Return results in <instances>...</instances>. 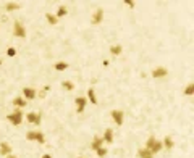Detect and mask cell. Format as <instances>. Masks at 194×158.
<instances>
[{
  "instance_id": "cell-1",
  "label": "cell",
  "mask_w": 194,
  "mask_h": 158,
  "mask_svg": "<svg viewBox=\"0 0 194 158\" xmlns=\"http://www.w3.org/2000/svg\"><path fill=\"white\" fill-rule=\"evenodd\" d=\"M26 139L28 140H36V142H39V144H45V137H44V134L42 132H39V131H29V132H26Z\"/></svg>"
},
{
  "instance_id": "cell-2",
  "label": "cell",
  "mask_w": 194,
  "mask_h": 158,
  "mask_svg": "<svg viewBox=\"0 0 194 158\" xmlns=\"http://www.w3.org/2000/svg\"><path fill=\"white\" fill-rule=\"evenodd\" d=\"M7 120H8L13 126H19V124H21V121H23V113L19 111V110H16V111H13L11 114H8Z\"/></svg>"
},
{
  "instance_id": "cell-3",
  "label": "cell",
  "mask_w": 194,
  "mask_h": 158,
  "mask_svg": "<svg viewBox=\"0 0 194 158\" xmlns=\"http://www.w3.org/2000/svg\"><path fill=\"white\" fill-rule=\"evenodd\" d=\"M13 32H15V35H16V37H26L25 26H23L19 21H15V24H13Z\"/></svg>"
},
{
  "instance_id": "cell-4",
  "label": "cell",
  "mask_w": 194,
  "mask_h": 158,
  "mask_svg": "<svg viewBox=\"0 0 194 158\" xmlns=\"http://www.w3.org/2000/svg\"><path fill=\"white\" fill-rule=\"evenodd\" d=\"M28 121H29V123H34V124H41V120H42V113H28Z\"/></svg>"
},
{
  "instance_id": "cell-5",
  "label": "cell",
  "mask_w": 194,
  "mask_h": 158,
  "mask_svg": "<svg viewBox=\"0 0 194 158\" xmlns=\"http://www.w3.org/2000/svg\"><path fill=\"white\" fill-rule=\"evenodd\" d=\"M102 18H104V10L97 8L96 11H94V15H92V24H99V23L102 21Z\"/></svg>"
},
{
  "instance_id": "cell-6",
  "label": "cell",
  "mask_w": 194,
  "mask_h": 158,
  "mask_svg": "<svg viewBox=\"0 0 194 158\" xmlns=\"http://www.w3.org/2000/svg\"><path fill=\"white\" fill-rule=\"evenodd\" d=\"M112 118L115 120V123H117L118 126L123 124V111H120V110H113V111H112Z\"/></svg>"
},
{
  "instance_id": "cell-7",
  "label": "cell",
  "mask_w": 194,
  "mask_h": 158,
  "mask_svg": "<svg viewBox=\"0 0 194 158\" xmlns=\"http://www.w3.org/2000/svg\"><path fill=\"white\" fill-rule=\"evenodd\" d=\"M76 111L78 113H83L84 111V106H86V98L84 97H76Z\"/></svg>"
},
{
  "instance_id": "cell-8",
  "label": "cell",
  "mask_w": 194,
  "mask_h": 158,
  "mask_svg": "<svg viewBox=\"0 0 194 158\" xmlns=\"http://www.w3.org/2000/svg\"><path fill=\"white\" fill-rule=\"evenodd\" d=\"M0 153H2L3 157L10 155L11 153V145L7 144V142H2V144H0Z\"/></svg>"
},
{
  "instance_id": "cell-9",
  "label": "cell",
  "mask_w": 194,
  "mask_h": 158,
  "mask_svg": "<svg viewBox=\"0 0 194 158\" xmlns=\"http://www.w3.org/2000/svg\"><path fill=\"white\" fill-rule=\"evenodd\" d=\"M167 68H162V66H159V68H155L152 71V76L154 78H164V76H167Z\"/></svg>"
},
{
  "instance_id": "cell-10",
  "label": "cell",
  "mask_w": 194,
  "mask_h": 158,
  "mask_svg": "<svg viewBox=\"0 0 194 158\" xmlns=\"http://www.w3.org/2000/svg\"><path fill=\"white\" fill-rule=\"evenodd\" d=\"M138 155H139V158H154L150 150H147V148H139L138 150Z\"/></svg>"
},
{
  "instance_id": "cell-11",
  "label": "cell",
  "mask_w": 194,
  "mask_h": 158,
  "mask_svg": "<svg viewBox=\"0 0 194 158\" xmlns=\"http://www.w3.org/2000/svg\"><path fill=\"white\" fill-rule=\"evenodd\" d=\"M23 94H25L26 98H31V100L36 98V90L31 89V87H25V89H23Z\"/></svg>"
},
{
  "instance_id": "cell-12",
  "label": "cell",
  "mask_w": 194,
  "mask_h": 158,
  "mask_svg": "<svg viewBox=\"0 0 194 158\" xmlns=\"http://www.w3.org/2000/svg\"><path fill=\"white\" fill-rule=\"evenodd\" d=\"M164 148V144H162V142H159V140H155L154 142V145H152V148H150V153H157V152H160V150Z\"/></svg>"
},
{
  "instance_id": "cell-13",
  "label": "cell",
  "mask_w": 194,
  "mask_h": 158,
  "mask_svg": "<svg viewBox=\"0 0 194 158\" xmlns=\"http://www.w3.org/2000/svg\"><path fill=\"white\" fill-rule=\"evenodd\" d=\"M102 140H105V142H112L113 140V131L112 129H105V132H104V139Z\"/></svg>"
},
{
  "instance_id": "cell-14",
  "label": "cell",
  "mask_w": 194,
  "mask_h": 158,
  "mask_svg": "<svg viewBox=\"0 0 194 158\" xmlns=\"http://www.w3.org/2000/svg\"><path fill=\"white\" fill-rule=\"evenodd\" d=\"M102 144H104V140H102L100 137H94V140H92V150L100 148V147H102Z\"/></svg>"
},
{
  "instance_id": "cell-15",
  "label": "cell",
  "mask_w": 194,
  "mask_h": 158,
  "mask_svg": "<svg viewBox=\"0 0 194 158\" xmlns=\"http://www.w3.org/2000/svg\"><path fill=\"white\" fill-rule=\"evenodd\" d=\"M121 50H123V47H121V45H112V47H110V53L115 55V57H117V55H120Z\"/></svg>"
},
{
  "instance_id": "cell-16",
  "label": "cell",
  "mask_w": 194,
  "mask_h": 158,
  "mask_svg": "<svg viewBox=\"0 0 194 158\" xmlns=\"http://www.w3.org/2000/svg\"><path fill=\"white\" fill-rule=\"evenodd\" d=\"M13 105H15V106H19V108H23V106H26V100H25V98L16 97V98H13Z\"/></svg>"
},
{
  "instance_id": "cell-17",
  "label": "cell",
  "mask_w": 194,
  "mask_h": 158,
  "mask_svg": "<svg viewBox=\"0 0 194 158\" xmlns=\"http://www.w3.org/2000/svg\"><path fill=\"white\" fill-rule=\"evenodd\" d=\"M68 13V8H66V7H60V8H58V11H57V15H55V18H62V16H65V15Z\"/></svg>"
},
{
  "instance_id": "cell-18",
  "label": "cell",
  "mask_w": 194,
  "mask_h": 158,
  "mask_svg": "<svg viewBox=\"0 0 194 158\" xmlns=\"http://www.w3.org/2000/svg\"><path fill=\"white\" fill-rule=\"evenodd\" d=\"M5 8H7V11H13V10L21 8V5H19V3H7Z\"/></svg>"
},
{
  "instance_id": "cell-19",
  "label": "cell",
  "mask_w": 194,
  "mask_h": 158,
  "mask_svg": "<svg viewBox=\"0 0 194 158\" xmlns=\"http://www.w3.org/2000/svg\"><path fill=\"white\" fill-rule=\"evenodd\" d=\"M45 18H47V21H49L50 24H57L58 23V19L55 18V15H52V13H45Z\"/></svg>"
},
{
  "instance_id": "cell-20",
  "label": "cell",
  "mask_w": 194,
  "mask_h": 158,
  "mask_svg": "<svg viewBox=\"0 0 194 158\" xmlns=\"http://www.w3.org/2000/svg\"><path fill=\"white\" fill-rule=\"evenodd\" d=\"M164 147L170 150V148H173V140H172V137H165V140H164Z\"/></svg>"
},
{
  "instance_id": "cell-21",
  "label": "cell",
  "mask_w": 194,
  "mask_h": 158,
  "mask_svg": "<svg viewBox=\"0 0 194 158\" xmlns=\"http://www.w3.org/2000/svg\"><path fill=\"white\" fill-rule=\"evenodd\" d=\"M66 68H68V63H63V61L55 63V69H57V71H63V69H66Z\"/></svg>"
},
{
  "instance_id": "cell-22",
  "label": "cell",
  "mask_w": 194,
  "mask_h": 158,
  "mask_svg": "<svg viewBox=\"0 0 194 158\" xmlns=\"http://www.w3.org/2000/svg\"><path fill=\"white\" fill-rule=\"evenodd\" d=\"M62 86H63V89H66V90H73L74 89V84L71 81H63Z\"/></svg>"
},
{
  "instance_id": "cell-23",
  "label": "cell",
  "mask_w": 194,
  "mask_h": 158,
  "mask_svg": "<svg viewBox=\"0 0 194 158\" xmlns=\"http://www.w3.org/2000/svg\"><path fill=\"white\" fill-rule=\"evenodd\" d=\"M194 94V84H188L184 89V95H193Z\"/></svg>"
},
{
  "instance_id": "cell-24",
  "label": "cell",
  "mask_w": 194,
  "mask_h": 158,
  "mask_svg": "<svg viewBox=\"0 0 194 158\" xmlns=\"http://www.w3.org/2000/svg\"><path fill=\"white\" fill-rule=\"evenodd\" d=\"M88 95H89V100L92 102V103H97V98H96V94H94V89H89Z\"/></svg>"
},
{
  "instance_id": "cell-25",
  "label": "cell",
  "mask_w": 194,
  "mask_h": 158,
  "mask_svg": "<svg viewBox=\"0 0 194 158\" xmlns=\"http://www.w3.org/2000/svg\"><path fill=\"white\" fill-rule=\"evenodd\" d=\"M154 142H155V137H149L147 142H146V147H144V148L150 150V148H152V145H154Z\"/></svg>"
},
{
  "instance_id": "cell-26",
  "label": "cell",
  "mask_w": 194,
  "mask_h": 158,
  "mask_svg": "<svg viewBox=\"0 0 194 158\" xmlns=\"http://www.w3.org/2000/svg\"><path fill=\"white\" fill-rule=\"evenodd\" d=\"M96 152H97V155H99V157H105V155H107V148H104V147L97 148Z\"/></svg>"
},
{
  "instance_id": "cell-27",
  "label": "cell",
  "mask_w": 194,
  "mask_h": 158,
  "mask_svg": "<svg viewBox=\"0 0 194 158\" xmlns=\"http://www.w3.org/2000/svg\"><path fill=\"white\" fill-rule=\"evenodd\" d=\"M125 5H128L129 7V8H134V7H136V3H134V2H131V0H125Z\"/></svg>"
},
{
  "instance_id": "cell-28",
  "label": "cell",
  "mask_w": 194,
  "mask_h": 158,
  "mask_svg": "<svg viewBox=\"0 0 194 158\" xmlns=\"http://www.w3.org/2000/svg\"><path fill=\"white\" fill-rule=\"evenodd\" d=\"M47 90H49V87H44V89H42V90H41V94H39V97H41V98H42V97H44V95H45V92H47Z\"/></svg>"
},
{
  "instance_id": "cell-29",
  "label": "cell",
  "mask_w": 194,
  "mask_h": 158,
  "mask_svg": "<svg viewBox=\"0 0 194 158\" xmlns=\"http://www.w3.org/2000/svg\"><path fill=\"white\" fill-rule=\"evenodd\" d=\"M15 53H16V52H15V49H8V55H10V57H13Z\"/></svg>"
},
{
  "instance_id": "cell-30",
  "label": "cell",
  "mask_w": 194,
  "mask_h": 158,
  "mask_svg": "<svg viewBox=\"0 0 194 158\" xmlns=\"http://www.w3.org/2000/svg\"><path fill=\"white\" fill-rule=\"evenodd\" d=\"M7 158H18V157H15V155H7Z\"/></svg>"
},
{
  "instance_id": "cell-31",
  "label": "cell",
  "mask_w": 194,
  "mask_h": 158,
  "mask_svg": "<svg viewBox=\"0 0 194 158\" xmlns=\"http://www.w3.org/2000/svg\"><path fill=\"white\" fill-rule=\"evenodd\" d=\"M42 158H52V157H50V155H44V157H42Z\"/></svg>"
}]
</instances>
